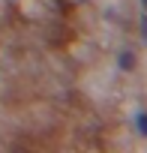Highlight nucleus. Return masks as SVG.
Instances as JSON below:
<instances>
[{"label": "nucleus", "mask_w": 147, "mask_h": 153, "mask_svg": "<svg viewBox=\"0 0 147 153\" xmlns=\"http://www.w3.org/2000/svg\"><path fill=\"white\" fill-rule=\"evenodd\" d=\"M138 129H141V135H147V114L144 111L138 114Z\"/></svg>", "instance_id": "f03ea898"}, {"label": "nucleus", "mask_w": 147, "mask_h": 153, "mask_svg": "<svg viewBox=\"0 0 147 153\" xmlns=\"http://www.w3.org/2000/svg\"><path fill=\"white\" fill-rule=\"evenodd\" d=\"M120 66L123 69H135V54L132 51H120Z\"/></svg>", "instance_id": "f257e3e1"}]
</instances>
